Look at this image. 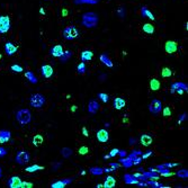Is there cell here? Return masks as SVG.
Returning <instances> with one entry per match:
<instances>
[{
    "label": "cell",
    "instance_id": "1",
    "mask_svg": "<svg viewBox=\"0 0 188 188\" xmlns=\"http://www.w3.org/2000/svg\"><path fill=\"white\" fill-rule=\"evenodd\" d=\"M81 24L82 26L87 28H94L97 26L98 24V16L93 13V11H89V13H84L82 15V18H81Z\"/></svg>",
    "mask_w": 188,
    "mask_h": 188
},
{
    "label": "cell",
    "instance_id": "2",
    "mask_svg": "<svg viewBox=\"0 0 188 188\" xmlns=\"http://www.w3.org/2000/svg\"><path fill=\"white\" fill-rule=\"evenodd\" d=\"M16 121L20 125H27L32 121V113L27 108H22L16 113Z\"/></svg>",
    "mask_w": 188,
    "mask_h": 188
},
{
    "label": "cell",
    "instance_id": "3",
    "mask_svg": "<svg viewBox=\"0 0 188 188\" xmlns=\"http://www.w3.org/2000/svg\"><path fill=\"white\" fill-rule=\"evenodd\" d=\"M46 103V99L42 94H34L29 98V104L34 108H42Z\"/></svg>",
    "mask_w": 188,
    "mask_h": 188
},
{
    "label": "cell",
    "instance_id": "4",
    "mask_svg": "<svg viewBox=\"0 0 188 188\" xmlns=\"http://www.w3.org/2000/svg\"><path fill=\"white\" fill-rule=\"evenodd\" d=\"M62 35L67 41H73L79 36V31L74 26H67L62 32Z\"/></svg>",
    "mask_w": 188,
    "mask_h": 188
},
{
    "label": "cell",
    "instance_id": "5",
    "mask_svg": "<svg viewBox=\"0 0 188 188\" xmlns=\"http://www.w3.org/2000/svg\"><path fill=\"white\" fill-rule=\"evenodd\" d=\"M31 160V155L27 151H18L16 155V162L20 166H24L26 163L29 162Z\"/></svg>",
    "mask_w": 188,
    "mask_h": 188
},
{
    "label": "cell",
    "instance_id": "6",
    "mask_svg": "<svg viewBox=\"0 0 188 188\" xmlns=\"http://www.w3.org/2000/svg\"><path fill=\"white\" fill-rule=\"evenodd\" d=\"M10 29V18L6 15L0 16V34H6Z\"/></svg>",
    "mask_w": 188,
    "mask_h": 188
},
{
    "label": "cell",
    "instance_id": "7",
    "mask_svg": "<svg viewBox=\"0 0 188 188\" xmlns=\"http://www.w3.org/2000/svg\"><path fill=\"white\" fill-rule=\"evenodd\" d=\"M149 110L152 115H158L162 110V103L159 99H153L149 105Z\"/></svg>",
    "mask_w": 188,
    "mask_h": 188
},
{
    "label": "cell",
    "instance_id": "8",
    "mask_svg": "<svg viewBox=\"0 0 188 188\" xmlns=\"http://www.w3.org/2000/svg\"><path fill=\"white\" fill-rule=\"evenodd\" d=\"M187 84H184V82H175V84H171V90H170V93L175 94L177 93L179 95H183L184 91H187Z\"/></svg>",
    "mask_w": 188,
    "mask_h": 188
},
{
    "label": "cell",
    "instance_id": "9",
    "mask_svg": "<svg viewBox=\"0 0 188 188\" xmlns=\"http://www.w3.org/2000/svg\"><path fill=\"white\" fill-rule=\"evenodd\" d=\"M96 136H97V140H98L100 143H106L107 141L109 140V133L105 129L99 130L98 132H97V134H96Z\"/></svg>",
    "mask_w": 188,
    "mask_h": 188
},
{
    "label": "cell",
    "instance_id": "10",
    "mask_svg": "<svg viewBox=\"0 0 188 188\" xmlns=\"http://www.w3.org/2000/svg\"><path fill=\"white\" fill-rule=\"evenodd\" d=\"M129 158L133 161V165H139L142 161V151L140 150H134V151L129 155Z\"/></svg>",
    "mask_w": 188,
    "mask_h": 188
},
{
    "label": "cell",
    "instance_id": "11",
    "mask_svg": "<svg viewBox=\"0 0 188 188\" xmlns=\"http://www.w3.org/2000/svg\"><path fill=\"white\" fill-rule=\"evenodd\" d=\"M53 68L51 67L48 64H44L41 67V73H42V76L46 79H50L51 77L53 76Z\"/></svg>",
    "mask_w": 188,
    "mask_h": 188
},
{
    "label": "cell",
    "instance_id": "12",
    "mask_svg": "<svg viewBox=\"0 0 188 188\" xmlns=\"http://www.w3.org/2000/svg\"><path fill=\"white\" fill-rule=\"evenodd\" d=\"M9 188H20L22 185V180L18 176H13V177L9 178L8 183H7Z\"/></svg>",
    "mask_w": 188,
    "mask_h": 188
},
{
    "label": "cell",
    "instance_id": "13",
    "mask_svg": "<svg viewBox=\"0 0 188 188\" xmlns=\"http://www.w3.org/2000/svg\"><path fill=\"white\" fill-rule=\"evenodd\" d=\"M99 108H100V105H99L98 101L96 100L89 101V104H88V112H89V114L94 115V114H96V113L98 112Z\"/></svg>",
    "mask_w": 188,
    "mask_h": 188
},
{
    "label": "cell",
    "instance_id": "14",
    "mask_svg": "<svg viewBox=\"0 0 188 188\" xmlns=\"http://www.w3.org/2000/svg\"><path fill=\"white\" fill-rule=\"evenodd\" d=\"M165 50H166V52L169 54L175 53V52L178 50L177 43L174 42V41H168V42L166 43V45H165Z\"/></svg>",
    "mask_w": 188,
    "mask_h": 188
},
{
    "label": "cell",
    "instance_id": "15",
    "mask_svg": "<svg viewBox=\"0 0 188 188\" xmlns=\"http://www.w3.org/2000/svg\"><path fill=\"white\" fill-rule=\"evenodd\" d=\"M63 48H62V45H54L53 48H51L50 50V54L54 58H60V56L63 54Z\"/></svg>",
    "mask_w": 188,
    "mask_h": 188
},
{
    "label": "cell",
    "instance_id": "16",
    "mask_svg": "<svg viewBox=\"0 0 188 188\" xmlns=\"http://www.w3.org/2000/svg\"><path fill=\"white\" fill-rule=\"evenodd\" d=\"M11 138V133L8 130H1L0 131V143L3 144L6 142H8Z\"/></svg>",
    "mask_w": 188,
    "mask_h": 188
},
{
    "label": "cell",
    "instance_id": "17",
    "mask_svg": "<svg viewBox=\"0 0 188 188\" xmlns=\"http://www.w3.org/2000/svg\"><path fill=\"white\" fill-rule=\"evenodd\" d=\"M125 105H126V101L124 100L123 98H121V97H116V98L114 99V101H113V106H114V108L117 110L124 108Z\"/></svg>",
    "mask_w": 188,
    "mask_h": 188
},
{
    "label": "cell",
    "instance_id": "18",
    "mask_svg": "<svg viewBox=\"0 0 188 188\" xmlns=\"http://www.w3.org/2000/svg\"><path fill=\"white\" fill-rule=\"evenodd\" d=\"M5 52L8 55H13L17 52V46H15L11 42H7L5 44Z\"/></svg>",
    "mask_w": 188,
    "mask_h": 188
},
{
    "label": "cell",
    "instance_id": "19",
    "mask_svg": "<svg viewBox=\"0 0 188 188\" xmlns=\"http://www.w3.org/2000/svg\"><path fill=\"white\" fill-rule=\"evenodd\" d=\"M116 185V179L113 176H108V177L105 179L104 184H103V187L104 188H114Z\"/></svg>",
    "mask_w": 188,
    "mask_h": 188
},
{
    "label": "cell",
    "instance_id": "20",
    "mask_svg": "<svg viewBox=\"0 0 188 188\" xmlns=\"http://www.w3.org/2000/svg\"><path fill=\"white\" fill-rule=\"evenodd\" d=\"M72 180L71 179H63V180H58V181H54L51 187L52 188H64L68 184H70Z\"/></svg>",
    "mask_w": 188,
    "mask_h": 188
},
{
    "label": "cell",
    "instance_id": "21",
    "mask_svg": "<svg viewBox=\"0 0 188 188\" xmlns=\"http://www.w3.org/2000/svg\"><path fill=\"white\" fill-rule=\"evenodd\" d=\"M93 56H94V53L91 51L86 50V51H82L81 52V54H80V59H81L82 62H88L93 59Z\"/></svg>",
    "mask_w": 188,
    "mask_h": 188
},
{
    "label": "cell",
    "instance_id": "22",
    "mask_svg": "<svg viewBox=\"0 0 188 188\" xmlns=\"http://www.w3.org/2000/svg\"><path fill=\"white\" fill-rule=\"evenodd\" d=\"M141 15H142L143 17H148V18H150L151 20L155 19V17L153 16V14H152L149 9H148V7H146V6H143V7L141 8Z\"/></svg>",
    "mask_w": 188,
    "mask_h": 188
},
{
    "label": "cell",
    "instance_id": "23",
    "mask_svg": "<svg viewBox=\"0 0 188 188\" xmlns=\"http://www.w3.org/2000/svg\"><path fill=\"white\" fill-rule=\"evenodd\" d=\"M140 141H141V144H142V145L149 146L150 144L152 143V138L150 136V135H148V134H142V135H141Z\"/></svg>",
    "mask_w": 188,
    "mask_h": 188
},
{
    "label": "cell",
    "instance_id": "24",
    "mask_svg": "<svg viewBox=\"0 0 188 188\" xmlns=\"http://www.w3.org/2000/svg\"><path fill=\"white\" fill-rule=\"evenodd\" d=\"M99 60H100V62L101 63H104L106 67H109V68H112L113 65V62H112V60L108 58V55L107 54H101L100 56H99Z\"/></svg>",
    "mask_w": 188,
    "mask_h": 188
},
{
    "label": "cell",
    "instance_id": "25",
    "mask_svg": "<svg viewBox=\"0 0 188 188\" xmlns=\"http://www.w3.org/2000/svg\"><path fill=\"white\" fill-rule=\"evenodd\" d=\"M124 181L126 184H138L139 183V179L135 177L134 175H125L124 176Z\"/></svg>",
    "mask_w": 188,
    "mask_h": 188
},
{
    "label": "cell",
    "instance_id": "26",
    "mask_svg": "<svg viewBox=\"0 0 188 188\" xmlns=\"http://www.w3.org/2000/svg\"><path fill=\"white\" fill-rule=\"evenodd\" d=\"M142 29H143L144 33L150 34V35L155 33V26L152 25V24H144V25L142 26Z\"/></svg>",
    "mask_w": 188,
    "mask_h": 188
},
{
    "label": "cell",
    "instance_id": "27",
    "mask_svg": "<svg viewBox=\"0 0 188 188\" xmlns=\"http://www.w3.org/2000/svg\"><path fill=\"white\" fill-rule=\"evenodd\" d=\"M25 78H27L28 81L32 82V84H37V78L35 77V74H34L32 71H27V72L25 73Z\"/></svg>",
    "mask_w": 188,
    "mask_h": 188
},
{
    "label": "cell",
    "instance_id": "28",
    "mask_svg": "<svg viewBox=\"0 0 188 188\" xmlns=\"http://www.w3.org/2000/svg\"><path fill=\"white\" fill-rule=\"evenodd\" d=\"M44 167L42 166H38V165H33V166H29L27 168H25V171L26 172H35V171H38V170H43Z\"/></svg>",
    "mask_w": 188,
    "mask_h": 188
},
{
    "label": "cell",
    "instance_id": "29",
    "mask_svg": "<svg viewBox=\"0 0 188 188\" xmlns=\"http://www.w3.org/2000/svg\"><path fill=\"white\" fill-rule=\"evenodd\" d=\"M90 174L94 176H100L104 174V169L100 167H93V168H90Z\"/></svg>",
    "mask_w": 188,
    "mask_h": 188
},
{
    "label": "cell",
    "instance_id": "30",
    "mask_svg": "<svg viewBox=\"0 0 188 188\" xmlns=\"http://www.w3.org/2000/svg\"><path fill=\"white\" fill-rule=\"evenodd\" d=\"M150 88H151L152 90L160 89V82H159V80L155 78L151 79V81H150Z\"/></svg>",
    "mask_w": 188,
    "mask_h": 188
},
{
    "label": "cell",
    "instance_id": "31",
    "mask_svg": "<svg viewBox=\"0 0 188 188\" xmlns=\"http://www.w3.org/2000/svg\"><path fill=\"white\" fill-rule=\"evenodd\" d=\"M119 162L123 163V166L125 168H130V167L133 166V161L130 158H122V159H119Z\"/></svg>",
    "mask_w": 188,
    "mask_h": 188
},
{
    "label": "cell",
    "instance_id": "32",
    "mask_svg": "<svg viewBox=\"0 0 188 188\" xmlns=\"http://www.w3.org/2000/svg\"><path fill=\"white\" fill-rule=\"evenodd\" d=\"M72 150L70 149V148H63V149L61 150V155L63 158H69L72 155Z\"/></svg>",
    "mask_w": 188,
    "mask_h": 188
},
{
    "label": "cell",
    "instance_id": "33",
    "mask_svg": "<svg viewBox=\"0 0 188 188\" xmlns=\"http://www.w3.org/2000/svg\"><path fill=\"white\" fill-rule=\"evenodd\" d=\"M71 56H72V52H71V51H64L63 54L60 56V59H61L62 62H65L68 59H70Z\"/></svg>",
    "mask_w": 188,
    "mask_h": 188
},
{
    "label": "cell",
    "instance_id": "34",
    "mask_svg": "<svg viewBox=\"0 0 188 188\" xmlns=\"http://www.w3.org/2000/svg\"><path fill=\"white\" fill-rule=\"evenodd\" d=\"M176 175H177V177L186 179V178L188 177V171L186 169H180V170H178V171L176 172Z\"/></svg>",
    "mask_w": 188,
    "mask_h": 188
},
{
    "label": "cell",
    "instance_id": "35",
    "mask_svg": "<svg viewBox=\"0 0 188 188\" xmlns=\"http://www.w3.org/2000/svg\"><path fill=\"white\" fill-rule=\"evenodd\" d=\"M43 143V138H42V135H35L33 138V144L35 146H38L39 144H42Z\"/></svg>",
    "mask_w": 188,
    "mask_h": 188
},
{
    "label": "cell",
    "instance_id": "36",
    "mask_svg": "<svg viewBox=\"0 0 188 188\" xmlns=\"http://www.w3.org/2000/svg\"><path fill=\"white\" fill-rule=\"evenodd\" d=\"M98 3V0H74V3H77V5H81V3H91V5H94V3Z\"/></svg>",
    "mask_w": 188,
    "mask_h": 188
},
{
    "label": "cell",
    "instance_id": "37",
    "mask_svg": "<svg viewBox=\"0 0 188 188\" xmlns=\"http://www.w3.org/2000/svg\"><path fill=\"white\" fill-rule=\"evenodd\" d=\"M171 74H172L171 70L168 69V68H163L162 71H161V76H162L163 78H168V77H170Z\"/></svg>",
    "mask_w": 188,
    "mask_h": 188
},
{
    "label": "cell",
    "instance_id": "38",
    "mask_svg": "<svg viewBox=\"0 0 188 188\" xmlns=\"http://www.w3.org/2000/svg\"><path fill=\"white\" fill-rule=\"evenodd\" d=\"M98 97L103 103H108V100H109V96L107 95V94H105V93H99Z\"/></svg>",
    "mask_w": 188,
    "mask_h": 188
},
{
    "label": "cell",
    "instance_id": "39",
    "mask_svg": "<svg viewBox=\"0 0 188 188\" xmlns=\"http://www.w3.org/2000/svg\"><path fill=\"white\" fill-rule=\"evenodd\" d=\"M77 71H78V73H80V74H84V73L86 72V64H84V62H81L80 64H78Z\"/></svg>",
    "mask_w": 188,
    "mask_h": 188
},
{
    "label": "cell",
    "instance_id": "40",
    "mask_svg": "<svg viewBox=\"0 0 188 188\" xmlns=\"http://www.w3.org/2000/svg\"><path fill=\"white\" fill-rule=\"evenodd\" d=\"M10 69L14 71V72H23V67L19 64H13Z\"/></svg>",
    "mask_w": 188,
    "mask_h": 188
},
{
    "label": "cell",
    "instance_id": "41",
    "mask_svg": "<svg viewBox=\"0 0 188 188\" xmlns=\"http://www.w3.org/2000/svg\"><path fill=\"white\" fill-rule=\"evenodd\" d=\"M117 15L121 18H124V16H125V9L123 8V7H119V8L117 9Z\"/></svg>",
    "mask_w": 188,
    "mask_h": 188
},
{
    "label": "cell",
    "instance_id": "42",
    "mask_svg": "<svg viewBox=\"0 0 188 188\" xmlns=\"http://www.w3.org/2000/svg\"><path fill=\"white\" fill-rule=\"evenodd\" d=\"M32 187H33V184H32V183H27V181H22L20 188H32Z\"/></svg>",
    "mask_w": 188,
    "mask_h": 188
},
{
    "label": "cell",
    "instance_id": "43",
    "mask_svg": "<svg viewBox=\"0 0 188 188\" xmlns=\"http://www.w3.org/2000/svg\"><path fill=\"white\" fill-rule=\"evenodd\" d=\"M8 153V150L6 149V148H3V146H0V158L5 157L6 155Z\"/></svg>",
    "mask_w": 188,
    "mask_h": 188
},
{
    "label": "cell",
    "instance_id": "44",
    "mask_svg": "<svg viewBox=\"0 0 188 188\" xmlns=\"http://www.w3.org/2000/svg\"><path fill=\"white\" fill-rule=\"evenodd\" d=\"M79 153H80V155H87L88 153V148L87 146H81V148H80V149H79Z\"/></svg>",
    "mask_w": 188,
    "mask_h": 188
},
{
    "label": "cell",
    "instance_id": "45",
    "mask_svg": "<svg viewBox=\"0 0 188 188\" xmlns=\"http://www.w3.org/2000/svg\"><path fill=\"white\" fill-rule=\"evenodd\" d=\"M171 115V110L169 107H166L165 109H163V116H170Z\"/></svg>",
    "mask_w": 188,
    "mask_h": 188
},
{
    "label": "cell",
    "instance_id": "46",
    "mask_svg": "<svg viewBox=\"0 0 188 188\" xmlns=\"http://www.w3.org/2000/svg\"><path fill=\"white\" fill-rule=\"evenodd\" d=\"M118 151H119L118 149H113L112 151H110V153H109V157H115V155H117Z\"/></svg>",
    "mask_w": 188,
    "mask_h": 188
},
{
    "label": "cell",
    "instance_id": "47",
    "mask_svg": "<svg viewBox=\"0 0 188 188\" xmlns=\"http://www.w3.org/2000/svg\"><path fill=\"white\" fill-rule=\"evenodd\" d=\"M163 166H166L167 168H170V167H177L178 163H165Z\"/></svg>",
    "mask_w": 188,
    "mask_h": 188
},
{
    "label": "cell",
    "instance_id": "48",
    "mask_svg": "<svg viewBox=\"0 0 188 188\" xmlns=\"http://www.w3.org/2000/svg\"><path fill=\"white\" fill-rule=\"evenodd\" d=\"M82 134H84V136H88V135H89V133H88V130L86 129V127H82Z\"/></svg>",
    "mask_w": 188,
    "mask_h": 188
},
{
    "label": "cell",
    "instance_id": "49",
    "mask_svg": "<svg viewBox=\"0 0 188 188\" xmlns=\"http://www.w3.org/2000/svg\"><path fill=\"white\" fill-rule=\"evenodd\" d=\"M151 155H152V152H151V151H148V152L145 153V155H142V159H145L146 157H150Z\"/></svg>",
    "mask_w": 188,
    "mask_h": 188
},
{
    "label": "cell",
    "instance_id": "50",
    "mask_svg": "<svg viewBox=\"0 0 188 188\" xmlns=\"http://www.w3.org/2000/svg\"><path fill=\"white\" fill-rule=\"evenodd\" d=\"M185 118H187V115H186V114H184V115L179 118V122H178V124H180V123H181V122H183L184 119H185Z\"/></svg>",
    "mask_w": 188,
    "mask_h": 188
},
{
    "label": "cell",
    "instance_id": "51",
    "mask_svg": "<svg viewBox=\"0 0 188 188\" xmlns=\"http://www.w3.org/2000/svg\"><path fill=\"white\" fill-rule=\"evenodd\" d=\"M118 166H119L118 163H110V167H112V168L114 169V170H115V169H117Z\"/></svg>",
    "mask_w": 188,
    "mask_h": 188
},
{
    "label": "cell",
    "instance_id": "52",
    "mask_svg": "<svg viewBox=\"0 0 188 188\" xmlns=\"http://www.w3.org/2000/svg\"><path fill=\"white\" fill-rule=\"evenodd\" d=\"M118 155H121L122 158H124L125 155H126V152H125V151H118Z\"/></svg>",
    "mask_w": 188,
    "mask_h": 188
},
{
    "label": "cell",
    "instance_id": "53",
    "mask_svg": "<svg viewBox=\"0 0 188 188\" xmlns=\"http://www.w3.org/2000/svg\"><path fill=\"white\" fill-rule=\"evenodd\" d=\"M130 144H135V139H130Z\"/></svg>",
    "mask_w": 188,
    "mask_h": 188
},
{
    "label": "cell",
    "instance_id": "54",
    "mask_svg": "<svg viewBox=\"0 0 188 188\" xmlns=\"http://www.w3.org/2000/svg\"><path fill=\"white\" fill-rule=\"evenodd\" d=\"M39 13H41L42 15H44V14H45V10H44L43 8H41V9H39Z\"/></svg>",
    "mask_w": 188,
    "mask_h": 188
},
{
    "label": "cell",
    "instance_id": "55",
    "mask_svg": "<svg viewBox=\"0 0 188 188\" xmlns=\"http://www.w3.org/2000/svg\"><path fill=\"white\" fill-rule=\"evenodd\" d=\"M1 176H3V169H1V167H0V178H1Z\"/></svg>",
    "mask_w": 188,
    "mask_h": 188
}]
</instances>
